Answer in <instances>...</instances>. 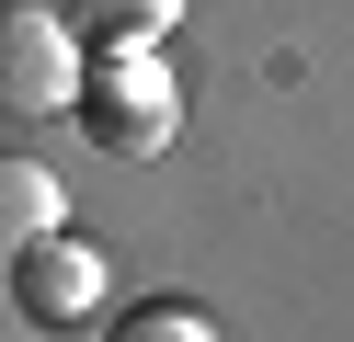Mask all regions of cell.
<instances>
[{
  "mask_svg": "<svg viewBox=\"0 0 354 342\" xmlns=\"http://www.w3.org/2000/svg\"><path fill=\"white\" fill-rule=\"evenodd\" d=\"M80 35L57 0H0V114L35 126V114H80Z\"/></svg>",
  "mask_w": 354,
  "mask_h": 342,
  "instance_id": "obj_2",
  "label": "cell"
},
{
  "mask_svg": "<svg viewBox=\"0 0 354 342\" xmlns=\"http://www.w3.org/2000/svg\"><path fill=\"white\" fill-rule=\"evenodd\" d=\"M46 228H69V182H57L35 149H0V263L35 251Z\"/></svg>",
  "mask_w": 354,
  "mask_h": 342,
  "instance_id": "obj_4",
  "label": "cell"
},
{
  "mask_svg": "<svg viewBox=\"0 0 354 342\" xmlns=\"http://www.w3.org/2000/svg\"><path fill=\"white\" fill-rule=\"evenodd\" d=\"M103 296H115V263H103V240H80V228H46L35 251H12V308H24L35 331H80Z\"/></svg>",
  "mask_w": 354,
  "mask_h": 342,
  "instance_id": "obj_3",
  "label": "cell"
},
{
  "mask_svg": "<svg viewBox=\"0 0 354 342\" xmlns=\"http://www.w3.org/2000/svg\"><path fill=\"white\" fill-rule=\"evenodd\" d=\"M171 126H183L171 68L149 57V46H92V68H80V137H92L103 160H160Z\"/></svg>",
  "mask_w": 354,
  "mask_h": 342,
  "instance_id": "obj_1",
  "label": "cell"
},
{
  "mask_svg": "<svg viewBox=\"0 0 354 342\" xmlns=\"http://www.w3.org/2000/svg\"><path fill=\"white\" fill-rule=\"evenodd\" d=\"M57 12H69L80 46H160L183 23V0H57Z\"/></svg>",
  "mask_w": 354,
  "mask_h": 342,
  "instance_id": "obj_5",
  "label": "cell"
},
{
  "mask_svg": "<svg viewBox=\"0 0 354 342\" xmlns=\"http://www.w3.org/2000/svg\"><path fill=\"white\" fill-rule=\"evenodd\" d=\"M115 342H217V331H206V308H171V296H149V308H126V319H115Z\"/></svg>",
  "mask_w": 354,
  "mask_h": 342,
  "instance_id": "obj_6",
  "label": "cell"
}]
</instances>
